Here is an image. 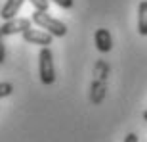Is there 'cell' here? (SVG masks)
Listing matches in <instances>:
<instances>
[{"mask_svg":"<svg viewBox=\"0 0 147 142\" xmlns=\"http://www.w3.org/2000/svg\"><path fill=\"white\" fill-rule=\"evenodd\" d=\"M33 4L34 12H48L50 8V0H29Z\"/></svg>","mask_w":147,"mask_h":142,"instance_id":"9","label":"cell"},{"mask_svg":"<svg viewBox=\"0 0 147 142\" xmlns=\"http://www.w3.org/2000/svg\"><path fill=\"white\" fill-rule=\"evenodd\" d=\"M54 4H57L59 8H65V10H69V8H73L75 6V0H52Z\"/></svg>","mask_w":147,"mask_h":142,"instance_id":"11","label":"cell"},{"mask_svg":"<svg viewBox=\"0 0 147 142\" xmlns=\"http://www.w3.org/2000/svg\"><path fill=\"white\" fill-rule=\"evenodd\" d=\"M138 33L147 37V0L140 2L138 6Z\"/></svg>","mask_w":147,"mask_h":142,"instance_id":"7","label":"cell"},{"mask_svg":"<svg viewBox=\"0 0 147 142\" xmlns=\"http://www.w3.org/2000/svg\"><path fill=\"white\" fill-rule=\"evenodd\" d=\"M25 0H6L4 6L0 8V17L4 19V21H10L13 17H17L19 10H21V6Z\"/></svg>","mask_w":147,"mask_h":142,"instance_id":"6","label":"cell"},{"mask_svg":"<svg viewBox=\"0 0 147 142\" xmlns=\"http://www.w3.org/2000/svg\"><path fill=\"white\" fill-rule=\"evenodd\" d=\"M6 60V44H4V35L0 33V63H4Z\"/></svg>","mask_w":147,"mask_h":142,"instance_id":"12","label":"cell"},{"mask_svg":"<svg viewBox=\"0 0 147 142\" xmlns=\"http://www.w3.org/2000/svg\"><path fill=\"white\" fill-rule=\"evenodd\" d=\"M143 119L147 121V109H145V111H143Z\"/></svg>","mask_w":147,"mask_h":142,"instance_id":"14","label":"cell"},{"mask_svg":"<svg viewBox=\"0 0 147 142\" xmlns=\"http://www.w3.org/2000/svg\"><path fill=\"white\" fill-rule=\"evenodd\" d=\"M94 42H96V48H98L101 54H107V52H111V48H113V38H111V33L107 29H96Z\"/></svg>","mask_w":147,"mask_h":142,"instance_id":"5","label":"cell"},{"mask_svg":"<svg viewBox=\"0 0 147 142\" xmlns=\"http://www.w3.org/2000/svg\"><path fill=\"white\" fill-rule=\"evenodd\" d=\"M38 75H40V83L50 87L55 83V67H54V54L52 48H40L38 52Z\"/></svg>","mask_w":147,"mask_h":142,"instance_id":"2","label":"cell"},{"mask_svg":"<svg viewBox=\"0 0 147 142\" xmlns=\"http://www.w3.org/2000/svg\"><path fill=\"white\" fill-rule=\"evenodd\" d=\"M34 25H38L40 29H46V33H50L52 37H65L67 35V25L59 19H55L48 14V12H34L33 16H31Z\"/></svg>","mask_w":147,"mask_h":142,"instance_id":"1","label":"cell"},{"mask_svg":"<svg viewBox=\"0 0 147 142\" xmlns=\"http://www.w3.org/2000/svg\"><path fill=\"white\" fill-rule=\"evenodd\" d=\"M13 92V85L11 83H0V98H6Z\"/></svg>","mask_w":147,"mask_h":142,"instance_id":"10","label":"cell"},{"mask_svg":"<svg viewBox=\"0 0 147 142\" xmlns=\"http://www.w3.org/2000/svg\"><path fill=\"white\" fill-rule=\"evenodd\" d=\"M124 142H140V140H138V134H136V132H128V134L124 137Z\"/></svg>","mask_w":147,"mask_h":142,"instance_id":"13","label":"cell"},{"mask_svg":"<svg viewBox=\"0 0 147 142\" xmlns=\"http://www.w3.org/2000/svg\"><path fill=\"white\" fill-rule=\"evenodd\" d=\"M23 40L29 44H38L40 48H46V46H50L52 44V40H54V37L50 33H46V31H38V29H29V31H25V33L21 35Z\"/></svg>","mask_w":147,"mask_h":142,"instance_id":"4","label":"cell"},{"mask_svg":"<svg viewBox=\"0 0 147 142\" xmlns=\"http://www.w3.org/2000/svg\"><path fill=\"white\" fill-rule=\"evenodd\" d=\"M31 23L33 19H29V17H13L10 21H4L0 25V33L4 35V37H10V35H17V33H25L31 29Z\"/></svg>","mask_w":147,"mask_h":142,"instance_id":"3","label":"cell"},{"mask_svg":"<svg viewBox=\"0 0 147 142\" xmlns=\"http://www.w3.org/2000/svg\"><path fill=\"white\" fill-rule=\"evenodd\" d=\"M103 94H105V83L96 79L92 85V94H90V98H92L94 104H99L101 100H103Z\"/></svg>","mask_w":147,"mask_h":142,"instance_id":"8","label":"cell"}]
</instances>
